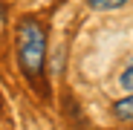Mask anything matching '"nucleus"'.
<instances>
[{"label":"nucleus","instance_id":"f03ea898","mask_svg":"<svg viewBox=\"0 0 133 130\" xmlns=\"http://www.w3.org/2000/svg\"><path fill=\"white\" fill-rule=\"evenodd\" d=\"M113 116L122 119V121H133V95H127V98L113 104Z\"/></svg>","mask_w":133,"mask_h":130},{"label":"nucleus","instance_id":"20e7f679","mask_svg":"<svg viewBox=\"0 0 133 130\" xmlns=\"http://www.w3.org/2000/svg\"><path fill=\"white\" fill-rule=\"evenodd\" d=\"M119 84L124 87V90H130V93H133V58H130V64L124 67V72L119 75Z\"/></svg>","mask_w":133,"mask_h":130},{"label":"nucleus","instance_id":"f257e3e1","mask_svg":"<svg viewBox=\"0 0 133 130\" xmlns=\"http://www.w3.org/2000/svg\"><path fill=\"white\" fill-rule=\"evenodd\" d=\"M17 49H20V67L32 78L41 75L43 58H46V35L38 20H23L17 29Z\"/></svg>","mask_w":133,"mask_h":130},{"label":"nucleus","instance_id":"7ed1b4c3","mask_svg":"<svg viewBox=\"0 0 133 130\" xmlns=\"http://www.w3.org/2000/svg\"><path fill=\"white\" fill-rule=\"evenodd\" d=\"M93 9H98V12H110V9H119V6H124V3H130V0H87Z\"/></svg>","mask_w":133,"mask_h":130}]
</instances>
